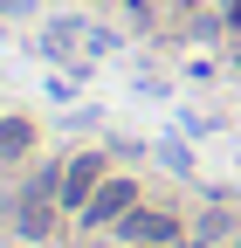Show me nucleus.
<instances>
[{"label":"nucleus","instance_id":"423d86ee","mask_svg":"<svg viewBox=\"0 0 241 248\" xmlns=\"http://www.w3.org/2000/svg\"><path fill=\"white\" fill-rule=\"evenodd\" d=\"M138 248H152V241H138Z\"/></svg>","mask_w":241,"mask_h":248},{"label":"nucleus","instance_id":"f03ea898","mask_svg":"<svg viewBox=\"0 0 241 248\" xmlns=\"http://www.w3.org/2000/svg\"><path fill=\"white\" fill-rule=\"evenodd\" d=\"M97 186H104V159H97V152L69 159V166H62V207H90Z\"/></svg>","mask_w":241,"mask_h":248},{"label":"nucleus","instance_id":"7ed1b4c3","mask_svg":"<svg viewBox=\"0 0 241 248\" xmlns=\"http://www.w3.org/2000/svg\"><path fill=\"white\" fill-rule=\"evenodd\" d=\"M117 228H124V241H152V248L179 234V221H172V214H145V207H131V214H124Z\"/></svg>","mask_w":241,"mask_h":248},{"label":"nucleus","instance_id":"f257e3e1","mask_svg":"<svg viewBox=\"0 0 241 248\" xmlns=\"http://www.w3.org/2000/svg\"><path fill=\"white\" fill-rule=\"evenodd\" d=\"M131 207H138V186H131V179H104L97 193H90L83 221H90V228H110V221H124Z\"/></svg>","mask_w":241,"mask_h":248},{"label":"nucleus","instance_id":"20e7f679","mask_svg":"<svg viewBox=\"0 0 241 248\" xmlns=\"http://www.w3.org/2000/svg\"><path fill=\"white\" fill-rule=\"evenodd\" d=\"M28 145H35V124L28 117H0V166H14Z\"/></svg>","mask_w":241,"mask_h":248},{"label":"nucleus","instance_id":"39448f33","mask_svg":"<svg viewBox=\"0 0 241 248\" xmlns=\"http://www.w3.org/2000/svg\"><path fill=\"white\" fill-rule=\"evenodd\" d=\"M227 14H241V0H227Z\"/></svg>","mask_w":241,"mask_h":248},{"label":"nucleus","instance_id":"0eeeda50","mask_svg":"<svg viewBox=\"0 0 241 248\" xmlns=\"http://www.w3.org/2000/svg\"><path fill=\"white\" fill-rule=\"evenodd\" d=\"M234 248H241V241H234Z\"/></svg>","mask_w":241,"mask_h":248}]
</instances>
